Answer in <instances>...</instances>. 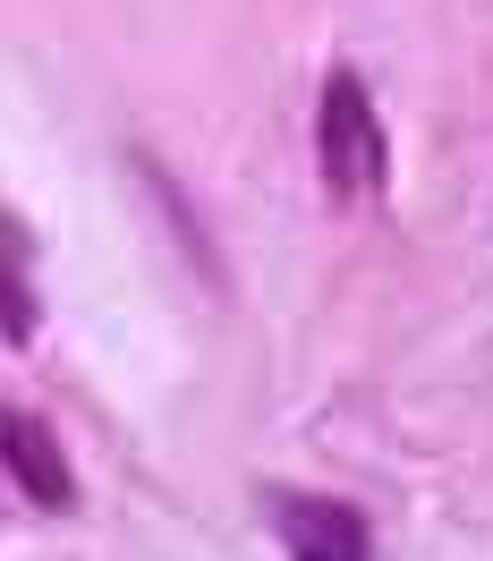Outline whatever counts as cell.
<instances>
[{"label": "cell", "instance_id": "3", "mask_svg": "<svg viewBox=\"0 0 493 561\" xmlns=\"http://www.w3.org/2000/svg\"><path fill=\"white\" fill-rule=\"evenodd\" d=\"M0 468L43 511H69L77 502V477H69V459H60V443H51V425L26 417V409H0Z\"/></svg>", "mask_w": 493, "mask_h": 561}, {"label": "cell", "instance_id": "1", "mask_svg": "<svg viewBox=\"0 0 493 561\" xmlns=\"http://www.w3.org/2000/svg\"><path fill=\"white\" fill-rule=\"evenodd\" d=\"M316 162L332 179V196L357 205V196H383L391 179V145H383V111L366 103V85L349 69L323 77V111H316Z\"/></svg>", "mask_w": 493, "mask_h": 561}, {"label": "cell", "instance_id": "4", "mask_svg": "<svg viewBox=\"0 0 493 561\" xmlns=\"http://www.w3.org/2000/svg\"><path fill=\"white\" fill-rule=\"evenodd\" d=\"M26 264H35V247L0 213V341H35V280H26Z\"/></svg>", "mask_w": 493, "mask_h": 561}, {"label": "cell", "instance_id": "2", "mask_svg": "<svg viewBox=\"0 0 493 561\" xmlns=\"http://www.w3.org/2000/svg\"><path fill=\"white\" fill-rule=\"evenodd\" d=\"M273 527L289 561H375V527L341 493H273Z\"/></svg>", "mask_w": 493, "mask_h": 561}]
</instances>
